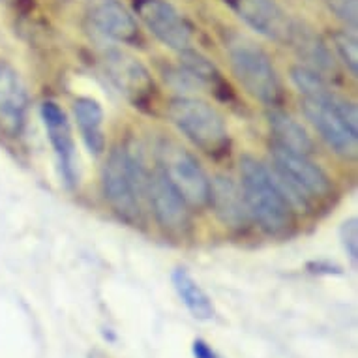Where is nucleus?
<instances>
[{"label": "nucleus", "instance_id": "1", "mask_svg": "<svg viewBox=\"0 0 358 358\" xmlns=\"http://www.w3.org/2000/svg\"><path fill=\"white\" fill-rule=\"evenodd\" d=\"M241 180L252 222L272 236L287 235L294 227V210L272 171L253 156H242Z\"/></svg>", "mask_w": 358, "mask_h": 358}, {"label": "nucleus", "instance_id": "2", "mask_svg": "<svg viewBox=\"0 0 358 358\" xmlns=\"http://www.w3.org/2000/svg\"><path fill=\"white\" fill-rule=\"evenodd\" d=\"M147 176L139 162L124 147L113 148L101 169V192L107 205L122 222L137 225L141 222Z\"/></svg>", "mask_w": 358, "mask_h": 358}, {"label": "nucleus", "instance_id": "3", "mask_svg": "<svg viewBox=\"0 0 358 358\" xmlns=\"http://www.w3.org/2000/svg\"><path fill=\"white\" fill-rule=\"evenodd\" d=\"M272 175L287 195L291 205L310 206L311 203L327 201L334 192L330 176L310 156L293 152L272 141Z\"/></svg>", "mask_w": 358, "mask_h": 358}, {"label": "nucleus", "instance_id": "4", "mask_svg": "<svg viewBox=\"0 0 358 358\" xmlns=\"http://www.w3.org/2000/svg\"><path fill=\"white\" fill-rule=\"evenodd\" d=\"M225 49L229 55L231 70L248 94L264 106L280 107L283 101L282 81L264 49L250 38L238 34L225 41Z\"/></svg>", "mask_w": 358, "mask_h": 358}, {"label": "nucleus", "instance_id": "5", "mask_svg": "<svg viewBox=\"0 0 358 358\" xmlns=\"http://www.w3.org/2000/svg\"><path fill=\"white\" fill-rule=\"evenodd\" d=\"M167 117L176 129L208 156L229 152V129L217 109L197 98L180 96L169 101Z\"/></svg>", "mask_w": 358, "mask_h": 358}, {"label": "nucleus", "instance_id": "6", "mask_svg": "<svg viewBox=\"0 0 358 358\" xmlns=\"http://www.w3.org/2000/svg\"><path fill=\"white\" fill-rule=\"evenodd\" d=\"M302 113L319 137L341 158L355 159L358 154V113L352 101L341 96L334 106L302 101Z\"/></svg>", "mask_w": 358, "mask_h": 358}, {"label": "nucleus", "instance_id": "7", "mask_svg": "<svg viewBox=\"0 0 358 358\" xmlns=\"http://www.w3.org/2000/svg\"><path fill=\"white\" fill-rule=\"evenodd\" d=\"M159 165L173 186L178 189L189 208H203L210 199V180L194 154L173 141H164L158 148Z\"/></svg>", "mask_w": 358, "mask_h": 358}, {"label": "nucleus", "instance_id": "8", "mask_svg": "<svg viewBox=\"0 0 358 358\" xmlns=\"http://www.w3.org/2000/svg\"><path fill=\"white\" fill-rule=\"evenodd\" d=\"M103 73L118 92L136 107H145L156 94V83L141 60L120 49H107L101 57Z\"/></svg>", "mask_w": 358, "mask_h": 358}, {"label": "nucleus", "instance_id": "9", "mask_svg": "<svg viewBox=\"0 0 358 358\" xmlns=\"http://www.w3.org/2000/svg\"><path fill=\"white\" fill-rule=\"evenodd\" d=\"M145 197L150 203L156 222L167 235L184 236L192 227V214L188 203L178 194L162 167H156L147 176Z\"/></svg>", "mask_w": 358, "mask_h": 358}, {"label": "nucleus", "instance_id": "10", "mask_svg": "<svg viewBox=\"0 0 358 358\" xmlns=\"http://www.w3.org/2000/svg\"><path fill=\"white\" fill-rule=\"evenodd\" d=\"M134 10L137 17L147 24V29L164 45L175 51L192 48L194 41L192 24L169 0H134Z\"/></svg>", "mask_w": 358, "mask_h": 358}, {"label": "nucleus", "instance_id": "11", "mask_svg": "<svg viewBox=\"0 0 358 358\" xmlns=\"http://www.w3.org/2000/svg\"><path fill=\"white\" fill-rule=\"evenodd\" d=\"M236 15L266 40L289 45L296 21L289 17L276 0H225Z\"/></svg>", "mask_w": 358, "mask_h": 358}, {"label": "nucleus", "instance_id": "12", "mask_svg": "<svg viewBox=\"0 0 358 358\" xmlns=\"http://www.w3.org/2000/svg\"><path fill=\"white\" fill-rule=\"evenodd\" d=\"M41 120L48 131L49 141L55 150L57 162H59L60 176L68 188H73L79 180V167H77V152L73 136H71L70 122L66 113L60 109L57 101H43L40 107Z\"/></svg>", "mask_w": 358, "mask_h": 358}, {"label": "nucleus", "instance_id": "13", "mask_svg": "<svg viewBox=\"0 0 358 358\" xmlns=\"http://www.w3.org/2000/svg\"><path fill=\"white\" fill-rule=\"evenodd\" d=\"M88 19L94 29L118 43L139 41V27L120 0H90Z\"/></svg>", "mask_w": 358, "mask_h": 358}, {"label": "nucleus", "instance_id": "14", "mask_svg": "<svg viewBox=\"0 0 358 358\" xmlns=\"http://www.w3.org/2000/svg\"><path fill=\"white\" fill-rule=\"evenodd\" d=\"M27 90L12 66L0 62V131L17 137L24 126Z\"/></svg>", "mask_w": 358, "mask_h": 358}, {"label": "nucleus", "instance_id": "15", "mask_svg": "<svg viewBox=\"0 0 358 358\" xmlns=\"http://www.w3.org/2000/svg\"><path fill=\"white\" fill-rule=\"evenodd\" d=\"M208 205L216 212L220 222L229 229H246L252 222L241 186H236L229 176L220 175L212 180Z\"/></svg>", "mask_w": 358, "mask_h": 358}, {"label": "nucleus", "instance_id": "16", "mask_svg": "<svg viewBox=\"0 0 358 358\" xmlns=\"http://www.w3.org/2000/svg\"><path fill=\"white\" fill-rule=\"evenodd\" d=\"M178 53H180L178 70L186 76L192 88H208L220 98H227L231 94L229 85L210 59H206L205 55L192 48L178 51Z\"/></svg>", "mask_w": 358, "mask_h": 358}, {"label": "nucleus", "instance_id": "17", "mask_svg": "<svg viewBox=\"0 0 358 358\" xmlns=\"http://www.w3.org/2000/svg\"><path fill=\"white\" fill-rule=\"evenodd\" d=\"M73 117L88 152L100 156L106 150V131H103V109L94 98H77L73 101Z\"/></svg>", "mask_w": 358, "mask_h": 358}, {"label": "nucleus", "instance_id": "18", "mask_svg": "<svg viewBox=\"0 0 358 358\" xmlns=\"http://www.w3.org/2000/svg\"><path fill=\"white\" fill-rule=\"evenodd\" d=\"M266 118H268V126H271L272 136H274L272 141L289 148V150H293V152L311 156L313 141L308 136V131L291 115L278 109V107H271Z\"/></svg>", "mask_w": 358, "mask_h": 358}, {"label": "nucleus", "instance_id": "19", "mask_svg": "<svg viewBox=\"0 0 358 358\" xmlns=\"http://www.w3.org/2000/svg\"><path fill=\"white\" fill-rule=\"evenodd\" d=\"M171 282H173L178 299L182 300L186 310L197 321H210L214 317L216 310H214L210 296L205 293V289L195 282V278L186 268H175L171 274Z\"/></svg>", "mask_w": 358, "mask_h": 358}, {"label": "nucleus", "instance_id": "20", "mask_svg": "<svg viewBox=\"0 0 358 358\" xmlns=\"http://www.w3.org/2000/svg\"><path fill=\"white\" fill-rule=\"evenodd\" d=\"M291 48L296 49V53L300 55V59H304L308 62V68L315 70L317 73L323 76L324 71H329L334 68L330 51L327 49L319 36H315L310 29H304L302 24H294L293 38H291Z\"/></svg>", "mask_w": 358, "mask_h": 358}, {"label": "nucleus", "instance_id": "21", "mask_svg": "<svg viewBox=\"0 0 358 358\" xmlns=\"http://www.w3.org/2000/svg\"><path fill=\"white\" fill-rule=\"evenodd\" d=\"M291 79H293L294 87L300 90V94L304 96V100L332 106L341 98L340 94H336L334 90L330 88V85L321 73L311 70L308 66H294L291 70Z\"/></svg>", "mask_w": 358, "mask_h": 358}, {"label": "nucleus", "instance_id": "22", "mask_svg": "<svg viewBox=\"0 0 358 358\" xmlns=\"http://www.w3.org/2000/svg\"><path fill=\"white\" fill-rule=\"evenodd\" d=\"M336 53L340 55L343 64L352 77H358V40L352 30H341L332 36Z\"/></svg>", "mask_w": 358, "mask_h": 358}, {"label": "nucleus", "instance_id": "23", "mask_svg": "<svg viewBox=\"0 0 358 358\" xmlns=\"http://www.w3.org/2000/svg\"><path fill=\"white\" fill-rule=\"evenodd\" d=\"M324 4L341 23L355 32L358 27V0H324Z\"/></svg>", "mask_w": 358, "mask_h": 358}, {"label": "nucleus", "instance_id": "24", "mask_svg": "<svg viewBox=\"0 0 358 358\" xmlns=\"http://www.w3.org/2000/svg\"><path fill=\"white\" fill-rule=\"evenodd\" d=\"M340 241H341V246H343V252L347 253V257L357 264L358 261V220L357 217H349V220H345V222L341 223Z\"/></svg>", "mask_w": 358, "mask_h": 358}, {"label": "nucleus", "instance_id": "25", "mask_svg": "<svg viewBox=\"0 0 358 358\" xmlns=\"http://www.w3.org/2000/svg\"><path fill=\"white\" fill-rule=\"evenodd\" d=\"M192 352L195 358H222L205 340H195L192 345Z\"/></svg>", "mask_w": 358, "mask_h": 358}]
</instances>
